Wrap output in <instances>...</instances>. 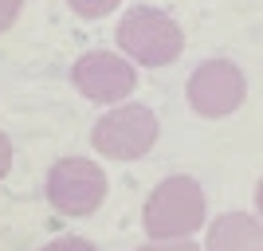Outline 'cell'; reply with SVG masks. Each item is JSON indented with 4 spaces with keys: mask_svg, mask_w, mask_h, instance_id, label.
<instances>
[{
    "mask_svg": "<svg viewBox=\"0 0 263 251\" xmlns=\"http://www.w3.org/2000/svg\"><path fill=\"white\" fill-rule=\"evenodd\" d=\"M209 224V197L197 177L189 173H169L154 185V192L142 204V231L145 240L173 243V240H193Z\"/></svg>",
    "mask_w": 263,
    "mask_h": 251,
    "instance_id": "6da1fadb",
    "label": "cell"
},
{
    "mask_svg": "<svg viewBox=\"0 0 263 251\" xmlns=\"http://www.w3.org/2000/svg\"><path fill=\"white\" fill-rule=\"evenodd\" d=\"M114 44H118V55H126L134 67H169L185 51V32L169 12L154 4H134L122 12Z\"/></svg>",
    "mask_w": 263,
    "mask_h": 251,
    "instance_id": "7a4b0ae2",
    "label": "cell"
},
{
    "mask_svg": "<svg viewBox=\"0 0 263 251\" xmlns=\"http://www.w3.org/2000/svg\"><path fill=\"white\" fill-rule=\"evenodd\" d=\"M110 177L95 157H59L47 169L44 197L47 204L67 220H87L106 204Z\"/></svg>",
    "mask_w": 263,
    "mask_h": 251,
    "instance_id": "3957f363",
    "label": "cell"
},
{
    "mask_svg": "<svg viewBox=\"0 0 263 251\" xmlns=\"http://www.w3.org/2000/svg\"><path fill=\"white\" fill-rule=\"evenodd\" d=\"M161 138V122L142 102H118L90 126V149L110 161H142Z\"/></svg>",
    "mask_w": 263,
    "mask_h": 251,
    "instance_id": "277c9868",
    "label": "cell"
},
{
    "mask_svg": "<svg viewBox=\"0 0 263 251\" xmlns=\"http://www.w3.org/2000/svg\"><path fill=\"white\" fill-rule=\"evenodd\" d=\"M185 99L197 118H209V122L232 118L243 106V99H248V75L232 59H204L189 75Z\"/></svg>",
    "mask_w": 263,
    "mask_h": 251,
    "instance_id": "5b68a950",
    "label": "cell"
},
{
    "mask_svg": "<svg viewBox=\"0 0 263 251\" xmlns=\"http://www.w3.org/2000/svg\"><path fill=\"white\" fill-rule=\"evenodd\" d=\"M71 87L87 102L118 106V102H130V94L138 90V67L118 51L95 47V51L75 59V67H71Z\"/></svg>",
    "mask_w": 263,
    "mask_h": 251,
    "instance_id": "8992f818",
    "label": "cell"
},
{
    "mask_svg": "<svg viewBox=\"0 0 263 251\" xmlns=\"http://www.w3.org/2000/svg\"><path fill=\"white\" fill-rule=\"evenodd\" d=\"M200 251H263V220L248 212H220L204 224Z\"/></svg>",
    "mask_w": 263,
    "mask_h": 251,
    "instance_id": "52a82bcc",
    "label": "cell"
},
{
    "mask_svg": "<svg viewBox=\"0 0 263 251\" xmlns=\"http://www.w3.org/2000/svg\"><path fill=\"white\" fill-rule=\"evenodd\" d=\"M118 4L122 0H67V8L75 12L79 20H102V16H110Z\"/></svg>",
    "mask_w": 263,
    "mask_h": 251,
    "instance_id": "ba28073f",
    "label": "cell"
},
{
    "mask_svg": "<svg viewBox=\"0 0 263 251\" xmlns=\"http://www.w3.org/2000/svg\"><path fill=\"white\" fill-rule=\"evenodd\" d=\"M40 251H99L90 240H83V236H59V240L44 243Z\"/></svg>",
    "mask_w": 263,
    "mask_h": 251,
    "instance_id": "9c48e42d",
    "label": "cell"
},
{
    "mask_svg": "<svg viewBox=\"0 0 263 251\" xmlns=\"http://www.w3.org/2000/svg\"><path fill=\"white\" fill-rule=\"evenodd\" d=\"M20 12H24V0H0V35L12 32V24L20 20Z\"/></svg>",
    "mask_w": 263,
    "mask_h": 251,
    "instance_id": "30bf717a",
    "label": "cell"
},
{
    "mask_svg": "<svg viewBox=\"0 0 263 251\" xmlns=\"http://www.w3.org/2000/svg\"><path fill=\"white\" fill-rule=\"evenodd\" d=\"M134 251H200V243H193V240H173V243H157V240H145L142 247H134Z\"/></svg>",
    "mask_w": 263,
    "mask_h": 251,
    "instance_id": "8fae6325",
    "label": "cell"
},
{
    "mask_svg": "<svg viewBox=\"0 0 263 251\" xmlns=\"http://www.w3.org/2000/svg\"><path fill=\"white\" fill-rule=\"evenodd\" d=\"M12 157H16V153H12V138L0 130V181L12 173Z\"/></svg>",
    "mask_w": 263,
    "mask_h": 251,
    "instance_id": "7c38bea8",
    "label": "cell"
},
{
    "mask_svg": "<svg viewBox=\"0 0 263 251\" xmlns=\"http://www.w3.org/2000/svg\"><path fill=\"white\" fill-rule=\"evenodd\" d=\"M255 216L263 220V177H259V185H255Z\"/></svg>",
    "mask_w": 263,
    "mask_h": 251,
    "instance_id": "4fadbf2b",
    "label": "cell"
}]
</instances>
